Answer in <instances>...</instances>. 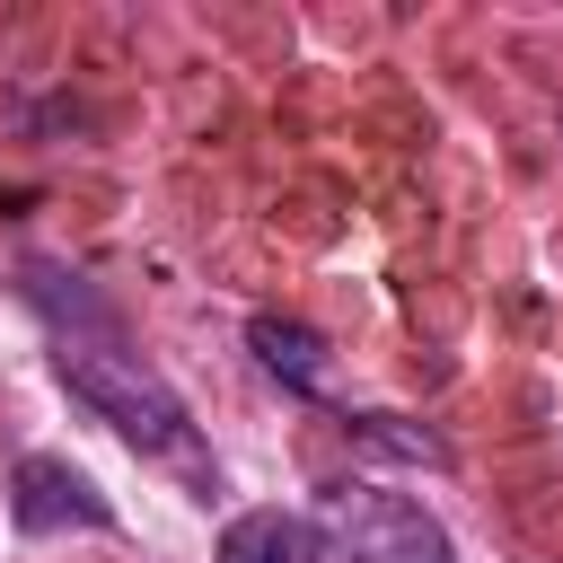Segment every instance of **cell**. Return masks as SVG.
Segmentation results:
<instances>
[{
	"instance_id": "6da1fadb",
	"label": "cell",
	"mask_w": 563,
	"mask_h": 563,
	"mask_svg": "<svg viewBox=\"0 0 563 563\" xmlns=\"http://www.w3.org/2000/svg\"><path fill=\"white\" fill-rule=\"evenodd\" d=\"M53 369H62V387H70L97 422H114L141 457H194V422H185V405H176V396L141 369V352H123L114 334H62Z\"/></svg>"
},
{
	"instance_id": "7a4b0ae2",
	"label": "cell",
	"mask_w": 563,
	"mask_h": 563,
	"mask_svg": "<svg viewBox=\"0 0 563 563\" xmlns=\"http://www.w3.org/2000/svg\"><path fill=\"white\" fill-rule=\"evenodd\" d=\"M325 537H334L352 563H457L449 528H440L422 501L387 493V484H343V493H325Z\"/></svg>"
},
{
	"instance_id": "3957f363",
	"label": "cell",
	"mask_w": 563,
	"mask_h": 563,
	"mask_svg": "<svg viewBox=\"0 0 563 563\" xmlns=\"http://www.w3.org/2000/svg\"><path fill=\"white\" fill-rule=\"evenodd\" d=\"M9 519L26 537H62V528H114V501L70 466V457H18L9 475Z\"/></svg>"
},
{
	"instance_id": "277c9868",
	"label": "cell",
	"mask_w": 563,
	"mask_h": 563,
	"mask_svg": "<svg viewBox=\"0 0 563 563\" xmlns=\"http://www.w3.org/2000/svg\"><path fill=\"white\" fill-rule=\"evenodd\" d=\"M325 528L299 510H238L220 528V563H317Z\"/></svg>"
},
{
	"instance_id": "5b68a950",
	"label": "cell",
	"mask_w": 563,
	"mask_h": 563,
	"mask_svg": "<svg viewBox=\"0 0 563 563\" xmlns=\"http://www.w3.org/2000/svg\"><path fill=\"white\" fill-rule=\"evenodd\" d=\"M246 343H255V361H264L273 378H290L299 396L325 387V343H317L299 317H273V308H264V317H246Z\"/></svg>"
},
{
	"instance_id": "8992f818",
	"label": "cell",
	"mask_w": 563,
	"mask_h": 563,
	"mask_svg": "<svg viewBox=\"0 0 563 563\" xmlns=\"http://www.w3.org/2000/svg\"><path fill=\"white\" fill-rule=\"evenodd\" d=\"M352 440L378 449V457H405V466H449V440L405 422V413H352Z\"/></svg>"
}]
</instances>
